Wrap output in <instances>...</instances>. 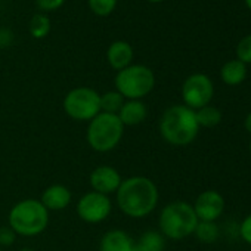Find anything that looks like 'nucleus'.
I'll use <instances>...</instances> for the list:
<instances>
[{"label": "nucleus", "mask_w": 251, "mask_h": 251, "mask_svg": "<svg viewBox=\"0 0 251 251\" xmlns=\"http://www.w3.org/2000/svg\"><path fill=\"white\" fill-rule=\"evenodd\" d=\"M194 235L197 236L198 241L204 244H213L219 238V226L216 222H202L198 220V225L194 230Z\"/></svg>", "instance_id": "nucleus-20"}, {"label": "nucleus", "mask_w": 251, "mask_h": 251, "mask_svg": "<svg viewBox=\"0 0 251 251\" xmlns=\"http://www.w3.org/2000/svg\"><path fill=\"white\" fill-rule=\"evenodd\" d=\"M0 48H2V45H0Z\"/></svg>", "instance_id": "nucleus-33"}, {"label": "nucleus", "mask_w": 251, "mask_h": 251, "mask_svg": "<svg viewBox=\"0 0 251 251\" xmlns=\"http://www.w3.org/2000/svg\"><path fill=\"white\" fill-rule=\"evenodd\" d=\"M118 0H89L90 11L98 17H108L117 8Z\"/></svg>", "instance_id": "nucleus-22"}, {"label": "nucleus", "mask_w": 251, "mask_h": 251, "mask_svg": "<svg viewBox=\"0 0 251 251\" xmlns=\"http://www.w3.org/2000/svg\"><path fill=\"white\" fill-rule=\"evenodd\" d=\"M65 0H36V5L40 9L42 14H48V12H53L58 11Z\"/></svg>", "instance_id": "nucleus-24"}, {"label": "nucleus", "mask_w": 251, "mask_h": 251, "mask_svg": "<svg viewBox=\"0 0 251 251\" xmlns=\"http://www.w3.org/2000/svg\"><path fill=\"white\" fill-rule=\"evenodd\" d=\"M194 211L198 217V220L202 222H216L225 210V198L213 189L201 192L195 202H194Z\"/></svg>", "instance_id": "nucleus-10"}, {"label": "nucleus", "mask_w": 251, "mask_h": 251, "mask_svg": "<svg viewBox=\"0 0 251 251\" xmlns=\"http://www.w3.org/2000/svg\"><path fill=\"white\" fill-rule=\"evenodd\" d=\"M198 225V217L194 211L192 204L186 201L169 202L158 216L160 233L166 239L182 241L191 235Z\"/></svg>", "instance_id": "nucleus-4"}, {"label": "nucleus", "mask_w": 251, "mask_h": 251, "mask_svg": "<svg viewBox=\"0 0 251 251\" xmlns=\"http://www.w3.org/2000/svg\"><path fill=\"white\" fill-rule=\"evenodd\" d=\"M195 115H197L200 129L201 127H207V129L216 127V126H219L222 121V112L213 105H205V106L197 109Z\"/></svg>", "instance_id": "nucleus-18"}, {"label": "nucleus", "mask_w": 251, "mask_h": 251, "mask_svg": "<svg viewBox=\"0 0 251 251\" xmlns=\"http://www.w3.org/2000/svg\"><path fill=\"white\" fill-rule=\"evenodd\" d=\"M121 182H123V177L120 172L115 167L106 166V164L95 167L89 176V183H90L92 191L108 195V197L117 192Z\"/></svg>", "instance_id": "nucleus-11"}, {"label": "nucleus", "mask_w": 251, "mask_h": 251, "mask_svg": "<svg viewBox=\"0 0 251 251\" xmlns=\"http://www.w3.org/2000/svg\"><path fill=\"white\" fill-rule=\"evenodd\" d=\"M124 130L126 127L120 121L118 115L99 112L87 124L86 141L93 151L109 152L120 145Z\"/></svg>", "instance_id": "nucleus-5"}, {"label": "nucleus", "mask_w": 251, "mask_h": 251, "mask_svg": "<svg viewBox=\"0 0 251 251\" xmlns=\"http://www.w3.org/2000/svg\"><path fill=\"white\" fill-rule=\"evenodd\" d=\"M21 251H34V250L33 248H23Z\"/></svg>", "instance_id": "nucleus-30"}, {"label": "nucleus", "mask_w": 251, "mask_h": 251, "mask_svg": "<svg viewBox=\"0 0 251 251\" xmlns=\"http://www.w3.org/2000/svg\"><path fill=\"white\" fill-rule=\"evenodd\" d=\"M115 200L124 216L130 219H144L157 208L160 192L154 180L138 175L123 179L115 192Z\"/></svg>", "instance_id": "nucleus-1"}, {"label": "nucleus", "mask_w": 251, "mask_h": 251, "mask_svg": "<svg viewBox=\"0 0 251 251\" xmlns=\"http://www.w3.org/2000/svg\"><path fill=\"white\" fill-rule=\"evenodd\" d=\"M0 251H3V250H2V247H0Z\"/></svg>", "instance_id": "nucleus-32"}, {"label": "nucleus", "mask_w": 251, "mask_h": 251, "mask_svg": "<svg viewBox=\"0 0 251 251\" xmlns=\"http://www.w3.org/2000/svg\"><path fill=\"white\" fill-rule=\"evenodd\" d=\"M117 115L124 127H135L147 120L148 108L144 100H124Z\"/></svg>", "instance_id": "nucleus-15"}, {"label": "nucleus", "mask_w": 251, "mask_h": 251, "mask_svg": "<svg viewBox=\"0 0 251 251\" xmlns=\"http://www.w3.org/2000/svg\"><path fill=\"white\" fill-rule=\"evenodd\" d=\"M124 98L117 92V90H109L100 95L99 103H100V112H106V114H118V111L121 109L123 103H124Z\"/></svg>", "instance_id": "nucleus-19"}, {"label": "nucleus", "mask_w": 251, "mask_h": 251, "mask_svg": "<svg viewBox=\"0 0 251 251\" xmlns=\"http://www.w3.org/2000/svg\"><path fill=\"white\" fill-rule=\"evenodd\" d=\"M214 95V86L207 74L195 73L191 74L182 84L183 105L197 111L205 105H210Z\"/></svg>", "instance_id": "nucleus-8"}, {"label": "nucleus", "mask_w": 251, "mask_h": 251, "mask_svg": "<svg viewBox=\"0 0 251 251\" xmlns=\"http://www.w3.org/2000/svg\"><path fill=\"white\" fill-rule=\"evenodd\" d=\"M160 135L173 147H188L192 144L200 132L195 111L186 105L169 106L160 118Z\"/></svg>", "instance_id": "nucleus-2"}, {"label": "nucleus", "mask_w": 251, "mask_h": 251, "mask_svg": "<svg viewBox=\"0 0 251 251\" xmlns=\"http://www.w3.org/2000/svg\"><path fill=\"white\" fill-rule=\"evenodd\" d=\"M148 2H151V3H161V2H164V0H148Z\"/></svg>", "instance_id": "nucleus-29"}, {"label": "nucleus", "mask_w": 251, "mask_h": 251, "mask_svg": "<svg viewBox=\"0 0 251 251\" xmlns=\"http://www.w3.org/2000/svg\"><path fill=\"white\" fill-rule=\"evenodd\" d=\"M77 216L84 222L90 225L102 223L106 220L112 211V202L108 195L89 191L84 195L80 197V200L75 204Z\"/></svg>", "instance_id": "nucleus-9"}, {"label": "nucleus", "mask_w": 251, "mask_h": 251, "mask_svg": "<svg viewBox=\"0 0 251 251\" xmlns=\"http://www.w3.org/2000/svg\"><path fill=\"white\" fill-rule=\"evenodd\" d=\"M133 58H135L133 48L126 40L112 42L106 50V61H108L109 67L112 70H115L117 73L124 70V68H127L129 65H132Z\"/></svg>", "instance_id": "nucleus-13"}, {"label": "nucleus", "mask_w": 251, "mask_h": 251, "mask_svg": "<svg viewBox=\"0 0 251 251\" xmlns=\"http://www.w3.org/2000/svg\"><path fill=\"white\" fill-rule=\"evenodd\" d=\"M114 86L126 100H142L154 90L155 74L147 65L132 64L117 73Z\"/></svg>", "instance_id": "nucleus-6"}, {"label": "nucleus", "mask_w": 251, "mask_h": 251, "mask_svg": "<svg viewBox=\"0 0 251 251\" xmlns=\"http://www.w3.org/2000/svg\"><path fill=\"white\" fill-rule=\"evenodd\" d=\"M99 99H100L99 92L87 86H80L71 89L65 95L62 100V106L70 118L81 123L83 121L89 123L100 112Z\"/></svg>", "instance_id": "nucleus-7"}, {"label": "nucleus", "mask_w": 251, "mask_h": 251, "mask_svg": "<svg viewBox=\"0 0 251 251\" xmlns=\"http://www.w3.org/2000/svg\"><path fill=\"white\" fill-rule=\"evenodd\" d=\"M28 30L34 39H45L50 31V20L46 14H36L30 21Z\"/></svg>", "instance_id": "nucleus-21"}, {"label": "nucleus", "mask_w": 251, "mask_h": 251, "mask_svg": "<svg viewBox=\"0 0 251 251\" xmlns=\"http://www.w3.org/2000/svg\"><path fill=\"white\" fill-rule=\"evenodd\" d=\"M73 201V192L68 186L55 183L48 186L40 197V202L46 207V210L50 211H61L70 207Z\"/></svg>", "instance_id": "nucleus-12"}, {"label": "nucleus", "mask_w": 251, "mask_h": 251, "mask_svg": "<svg viewBox=\"0 0 251 251\" xmlns=\"http://www.w3.org/2000/svg\"><path fill=\"white\" fill-rule=\"evenodd\" d=\"M49 211L37 198H25L12 205L8 214V226L17 236H37L49 226Z\"/></svg>", "instance_id": "nucleus-3"}, {"label": "nucleus", "mask_w": 251, "mask_h": 251, "mask_svg": "<svg viewBox=\"0 0 251 251\" xmlns=\"http://www.w3.org/2000/svg\"><path fill=\"white\" fill-rule=\"evenodd\" d=\"M222 81L227 86H238L247 77V65L238 59L227 61L220 70Z\"/></svg>", "instance_id": "nucleus-16"}, {"label": "nucleus", "mask_w": 251, "mask_h": 251, "mask_svg": "<svg viewBox=\"0 0 251 251\" xmlns=\"http://www.w3.org/2000/svg\"><path fill=\"white\" fill-rule=\"evenodd\" d=\"M244 126H245V130L251 135V112L245 117V120H244Z\"/></svg>", "instance_id": "nucleus-27"}, {"label": "nucleus", "mask_w": 251, "mask_h": 251, "mask_svg": "<svg viewBox=\"0 0 251 251\" xmlns=\"http://www.w3.org/2000/svg\"><path fill=\"white\" fill-rule=\"evenodd\" d=\"M239 233H241V238L251 245V214H248L244 222L241 223L239 226Z\"/></svg>", "instance_id": "nucleus-26"}, {"label": "nucleus", "mask_w": 251, "mask_h": 251, "mask_svg": "<svg viewBox=\"0 0 251 251\" xmlns=\"http://www.w3.org/2000/svg\"><path fill=\"white\" fill-rule=\"evenodd\" d=\"M17 239V233L9 226L0 227V247H11Z\"/></svg>", "instance_id": "nucleus-25"}, {"label": "nucleus", "mask_w": 251, "mask_h": 251, "mask_svg": "<svg viewBox=\"0 0 251 251\" xmlns=\"http://www.w3.org/2000/svg\"><path fill=\"white\" fill-rule=\"evenodd\" d=\"M166 238L157 230H147L135 239V251H164Z\"/></svg>", "instance_id": "nucleus-17"}, {"label": "nucleus", "mask_w": 251, "mask_h": 251, "mask_svg": "<svg viewBox=\"0 0 251 251\" xmlns=\"http://www.w3.org/2000/svg\"><path fill=\"white\" fill-rule=\"evenodd\" d=\"M250 154H251V141H250Z\"/></svg>", "instance_id": "nucleus-31"}, {"label": "nucleus", "mask_w": 251, "mask_h": 251, "mask_svg": "<svg viewBox=\"0 0 251 251\" xmlns=\"http://www.w3.org/2000/svg\"><path fill=\"white\" fill-rule=\"evenodd\" d=\"M236 59L242 64H251V34L242 37L236 46Z\"/></svg>", "instance_id": "nucleus-23"}, {"label": "nucleus", "mask_w": 251, "mask_h": 251, "mask_svg": "<svg viewBox=\"0 0 251 251\" xmlns=\"http://www.w3.org/2000/svg\"><path fill=\"white\" fill-rule=\"evenodd\" d=\"M99 251H135V239L126 230L111 229L102 235Z\"/></svg>", "instance_id": "nucleus-14"}, {"label": "nucleus", "mask_w": 251, "mask_h": 251, "mask_svg": "<svg viewBox=\"0 0 251 251\" xmlns=\"http://www.w3.org/2000/svg\"><path fill=\"white\" fill-rule=\"evenodd\" d=\"M244 2H245V5H247V8L251 11V0H244Z\"/></svg>", "instance_id": "nucleus-28"}]
</instances>
